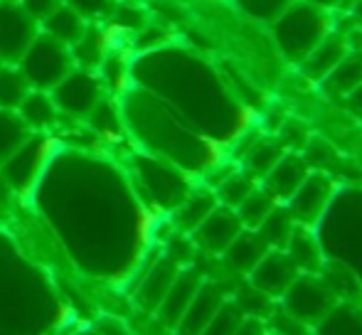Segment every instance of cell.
<instances>
[{"instance_id": "cell-1", "label": "cell", "mask_w": 362, "mask_h": 335, "mask_svg": "<svg viewBox=\"0 0 362 335\" xmlns=\"http://www.w3.org/2000/svg\"><path fill=\"white\" fill-rule=\"evenodd\" d=\"M25 202L76 271L106 283L136 281L165 220L146 207L124 163L64 141Z\"/></svg>"}, {"instance_id": "cell-2", "label": "cell", "mask_w": 362, "mask_h": 335, "mask_svg": "<svg viewBox=\"0 0 362 335\" xmlns=\"http://www.w3.org/2000/svg\"><path fill=\"white\" fill-rule=\"evenodd\" d=\"M129 79L222 148L252 131V109L229 84L227 74L192 47L165 42L131 52Z\"/></svg>"}, {"instance_id": "cell-3", "label": "cell", "mask_w": 362, "mask_h": 335, "mask_svg": "<svg viewBox=\"0 0 362 335\" xmlns=\"http://www.w3.org/2000/svg\"><path fill=\"white\" fill-rule=\"evenodd\" d=\"M69 321V308L52 274L0 225V335H52Z\"/></svg>"}, {"instance_id": "cell-4", "label": "cell", "mask_w": 362, "mask_h": 335, "mask_svg": "<svg viewBox=\"0 0 362 335\" xmlns=\"http://www.w3.org/2000/svg\"><path fill=\"white\" fill-rule=\"evenodd\" d=\"M116 101H119L126 136L131 139L134 148L177 165L195 180L205 177L212 168L224 160L222 146L195 131L170 106L141 86L129 84L116 96Z\"/></svg>"}, {"instance_id": "cell-5", "label": "cell", "mask_w": 362, "mask_h": 335, "mask_svg": "<svg viewBox=\"0 0 362 335\" xmlns=\"http://www.w3.org/2000/svg\"><path fill=\"white\" fill-rule=\"evenodd\" d=\"M325 261L348 266L362 283V190H338L315 227Z\"/></svg>"}, {"instance_id": "cell-6", "label": "cell", "mask_w": 362, "mask_h": 335, "mask_svg": "<svg viewBox=\"0 0 362 335\" xmlns=\"http://www.w3.org/2000/svg\"><path fill=\"white\" fill-rule=\"evenodd\" d=\"M124 168L129 172L131 182H134L139 197L146 202L151 212L158 217H168L182 200L187 192L197 185L192 175L180 170L177 165L168 163V160L151 155L146 151L134 148L124 158Z\"/></svg>"}, {"instance_id": "cell-7", "label": "cell", "mask_w": 362, "mask_h": 335, "mask_svg": "<svg viewBox=\"0 0 362 335\" xmlns=\"http://www.w3.org/2000/svg\"><path fill=\"white\" fill-rule=\"evenodd\" d=\"M269 30H272V40L279 54L298 67L310 54V49L333 33L335 23L330 10L308 3V0H296L281 18L269 25Z\"/></svg>"}, {"instance_id": "cell-8", "label": "cell", "mask_w": 362, "mask_h": 335, "mask_svg": "<svg viewBox=\"0 0 362 335\" xmlns=\"http://www.w3.org/2000/svg\"><path fill=\"white\" fill-rule=\"evenodd\" d=\"M57 146L59 139L54 134L33 131V136L13 155L0 163V180L8 185L10 192L28 200L30 192L37 185L40 175H42V170L47 168L49 158H52V153L57 151Z\"/></svg>"}, {"instance_id": "cell-9", "label": "cell", "mask_w": 362, "mask_h": 335, "mask_svg": "<svg viewBox=\"0 0 362 335\" xmlns=\"http://www.w3.org/2000/svg\"><path fill=\"white\" fill-rule=\"evenodd\" d=\"M18 67L33 89L52 91L76 64L72 57V47L40 30L37 37L30 42V47L20 57Z\"/></svg>"}, {"instance_id": "cell-10", "label": "cell", "mask_w": 362, "mask_h": 335, "mask_svg": "<svg viewBox=\"0 0 362 335\" xmlns=\"http://www.w3.org/2000/svg\"><path fill=\"white\" fill-rule=\"evenodd\" d=\"M340 303L338 293L323 281L320 274H298L281 296V308L296 321L315 328Z\"/></svg>"}, {"instance_id": "cell-11", "label": "cell", "mask_w": 362, "mask_h": 335, "mask_svg": "<svg viewBox=\"0 0 362 335\" xmlns=\"http://www.w3.org/2000/svg\"><path fill=\"white\" fill-rule=\"evenodd\" d=\"M52 99L59 109V116L74 121H86V116L99 106V101L109 94L99 72L84 67H74L52 91Z\"/></svg>"}, {"instance_id": "cell-12", "label": "cell", "mask_w": 362, "mask_h": 335, "mask_svg": "<svg viewBox=\"0 0 362 335\" xmlns=\"http://www.w3.org/2000/svg\"><path fill=\"white\" fill-rule=\"evenodd\" d=\"M335 192H338V185H335V180L328 172L310 170L308 177L300 182V187L284 205H286V210L291 212L296 225L315 230L318 222L323 220L325 210L330 207V202H333Z\"/></svg>"}, {"instance_id": "cell-13", "label": "cell", "mask_w": 362, "mask_h": 335, "mask_svg": "<svg viewBox=\"0 0 362 335\" xmlns=\"http://www.w3.org/2000/svg\"><path fill=\"white\" fill-rule=\"evenodd\" d=\"M40 33V23L20 0H0V62L18 64Z\"/></svg>"}, {"instance_id": "cell-14", "label": "cell", "mask_w": 362, "mask_h": 335, "mask_svg": "<svg viewBox=\"0 0 362 335\" xmlns=\"http://www.w3.org/2000/svg\"><path fill=\"white\" fill-rule=\"evenodd\" d=\"M180 264L173 261L168 254H153V259L141 269V274L136 276V291L134 298L144 311L156 313L160 301L165 298L170 283L175 281L177 271H180Z\"/></svg>"}, {"instance_id": "cell-15", "label": "cell", "mask_w": 362, "mask_h": 335, "mask_svg": "<svg viewBox=\"0 0 362 335\" xmlns=\"http://www.w3.org/2000/svg\"><path fill=\"white\" fill-rule=\"evenodd\" d=\"M298 269L291 261V257L284 249H269L264 259L247 274L249 286L262 291L269 298H281L288 291V286L298 276Z\"/></svg>"}, {"instance_id": "cell-16", "label": "cell", "mask_w": 362, "mask_h": 335, "mask_svg": "<svg viewBox=\"0 0 362 335\" xmlns=\"http://www.w3.org/2000/svg\"><path fill=\"white\" fill-rule=\"evenodd\" d=\"M242 230H244V225H242V220H239L237 210L217 205L215 210L200 222V227L192 232L190 240H192V245L200 247L202 252L222 257L224 249L232 245L234 237Z\"/></svg>"}, {"instance_id": "cell-17", "label": "cell", "mask_w": 362, "mask_h": 335, "mask_svg": "<svg viewBox=\"0 0 362 335\" xmlns=\"http://www.w3.org/2000/svg\"><path fill=\"white\" fill-rule=\"evenodd\" d=\"M350 49H353L350 35L340 33V30H333L328 37H323L313 49H310V54L298 64V67L305 79L320 84L345 57H348Z\"/></svg>"}, {"instance_id": "cell-18", "label": "cell", "mask_w": 362, "mask_h": 335, "mask_svg": "<svg viewBox=\"0 0 362 335\" xmlns=\"http://www.w3.org/2000/svg\"><path fill=\"white\" fill-rule=\"evenodd\" d=\"M227 301V291H224L219 283L215 281H202L197 288L195 298L187 306L185 316L177 323V331L180 335H200L205 331L207 323L215 318V313L219 311V306Z\"/></svg>"}, {"instance_id": "cell-19", "label": "cell", "mask_w": 362, "mask_h": 335, "mask_svg": "<svg viewBox=\"0 0 362 335\" xmlns=\"http://www.w3.org/2000/svg\"><path fill=\"white\" fill-rule=\"evenodd\" d=\"M200 283H202V276L195 271V269L182 266L180 271H177L175 281L170 283L165 298H163L160 306H158V311H156L158 318H160L168 328H177L180 318L185 316L187 306H190V301L195 298Z\"/></svg>"}, {"instance_id": "cell-20", "label": "cell", "mask_w": 362, "mask_h": 335, "mask_svg": "<svg viewBox=\"0 0 362 335\" xmlns=\"http://www.w3.org/2000/svg\"><path fill=\"white\" fill-rule=\"evenodd\" d=\"M310 165L308 160L303 158L300 153H293V151H286L281 155L276 165L267 172V177L262 180V185L276 197V202H286L291 195L300 187V182L308 177Z\"/></svg>"}, {"instance_id": "cell-21", "label": "cell", "mask_w": 362, "mask_h": 335, "mask_svg": "<svg viewBox=\"0 0 362 335\" xmlns=\"http://www.w3.org/2000/svg\"><path fill=\"white\" fill-rule=\"evenodd\" d=\"M217 205H219L217 195L210 185H195L190 192H187L185 200L168 215V220L173 222V227H175L180 235L190 237L192 232L200 227V222L205 220Z\"/></svg>"}, {"instance_id": "cell-22", "label": "cell", "mask_w": 362, "mask_h": 335, "mask_svg": "<svg viewBox=\"0 0 362 335\" xmlns=\"http://www.w3.org/2000/svg\"><path fill=\"white\" fill-rule=\"evenodd\" d=\"M15 111H18L20 119L28 124L30 131L52 134V131L59 126V121H62L52 94H49V91H42V89H30L28 96L20 101V106Z\"/></svg>"}, {"instance_id": "cell-23", "label": "cell", "mask_w": 362, "mask_h": 335, "mask_svg": "<svg viewBox=\"0 0 362 335\" xmlns=\"http://www.w3.org/2000/svg\"><path fill=\"white\" fill-rule=\"evenodd\" d=\"M291 257V261L296 264L300 274H320L325 264V254L323 247L318 242V235L310 227H300L296 225L293 235H291L286 249H284Z\"/></svg>"}, {"instance_id": "cell-24", "label": "cell", "mask_w": 362, "mask_h": 335, "mask_svg": "<svg viewBox=\"0 0 362 335\" xmlns=\"http://www.w3.org/2000/svg\"><path fill=\"white\" fill-rule=\"evenodd\" d=\"M269 249H272V247L264 242V237L259 235L257 230H247V227H244V230L234 237L232 245L224 249L222 257L229 269H234V271H239V274H249L262 261L264 254Z\"/></svg>"}, {"instance_id": "cell-25", "label": "cell", "mask_w": 362, "mask_h": 335, "mask_svg": "<svg viewBox=\"0 0 362 335\" xmlns=\"http://www.w3.org/2000/svg\"><path fill=\"white\" fill-rule=\"evenodd\" d=\"M40 30H42V33H47V35H52L54 40L64 42L67 47H74V45L86 35L89 23H86V20L81 18L74 8H69L67 3H62L52 15H49V18L42 20Z\"/></svg>"}, {"instance_id": "cell-26", "label": "cell", "mask_w": 362, "mask_h": 335, "mask_svg": "<svg viewBox=\"0 0 362 335\" xmlns=\"http://www.w3.org/2000/svg\"><path fill=\"white\" fill-rule=\"evenodd\" d=\"M286 146L281 143V141H269V139H254L252 143H249V148L244 151L242 155V165L244 170L249 172L252 177H257L259 182L267 177V172L272 170L274 165L281 160V155L286 153Z\"/></svg>"}, {"instance_id": "cell-27", "label": "cell", "mask_w": 362, "mask_h": 335, "mask_svg": "<svg viewBox=\"0 0 362 335\" xmlns=\"http://www.w3.org/2000/svg\"><path fill=\"white\" fill-rule=\"evenodd\" d=\"M360 84H362V49L358 47L350 49L348 57L320 82V86H323L330 96H340V99H345V96L358 89Z\"/></svg>"}, {"instance_id": "cell-28", "label": "cell", "mask_w": 362, "mask_h": 335, "mask_svg": "<svg viewBox=\"0 0 362 335\" xmlns=\"http://www.w3.org/2000/svg\"><path fill=\"white\" fill-rule=\"evenodd\" d=\"M257 185H259L257 177L249 175V172L244 170L242 165H234L232 170H229L227 175H224L215 187H212V190H215L219 205L237 210V207L242 205V202L247 200L249 195H252L254 187H257Z\"/></svg>"}, {"instance_id": "cell-29", "label": "cell", "mask_w": 362, "mask_h": 335, "mask_svg": "<svg viewBox=\"0 0 362 335\" xmlns=\"http://www.w3.org/2000/svg\"><path fill=\"white\" fill-rule=\"evenodd\" d=\"M293 230H296V222H293V217H291V212L286 210V205H276L269 212L267 220L257 227V232L264 237V242H267L272 249H286Z\"/></svg>"}, {"instance_id": "cell-30", "label": "cell", "mask_w": 362, "mask_h": 335, "mask_svg": "<svg viewBox=\"0 0 362 335\" xmlns=\"http://www.w3.org/2000/svg\"><path fill=\"white\" fill-rule=\"evenodd\" d=\"M33 136L18 111L13 109H0V163L8 160L25 141Z\"/></svg>"}, {"instance_id": "cell-31", "label": "cell", "mask_w": 362, "mask_h": 335, "mask_svg": "<svg viewBox=\"0 0 362 335\" xmlns=\"http://www.w3.org/2000/svg\"><path fill=\"white\" fill-rule=\"evenodd\" d=\"M315 335H362V311L355 306H335L315 326Z\"/></svg>"}, {"instance_id": "cell-32", "label": "cell", "mask_w": 362, "mask_h": 335, "mask_svg": "<svg viewBox=\"0 0 362 335\" xmlns=\"http://www.w3.org/2000/svg\"><path fill=\"white\" fill-rule=\"evenodd\" d=\"M276 205H281V202H276V197H274L272 192H269L267 187L259 182V185L254 187L252 195H249L247 200L237 207V215H239V220H242V225L247 227V230H257V227L267 220L269 212H272Z\"/></svg>"}, {"instance_id": "cell-33", "label": "cell", "mask_w": 362, "mask_h": 335, "mask_svg": "<svg viewBox=\"0 0 362 335\" xmlns=\"http://www.w3.org/2000/svg\"><path fill=\"white\" fill-rule=\"evenodd\" d=\"M239 15L257 25H272L296 3V0H229Z\"/></svg>"}, {"instance_id": "cell-34", "label": "cell", "mask_w": 362, "mask_h": 335, "mask_svg": "<svg viewBox=\"0 0 362 335\" xmlns=\"http://www.w3.org/2000/svg\"><path fill=\"white\" fill-rule=\"evenodd\" d=\"M33 89L18 64H0V109H18Z\"/></svg>"}, {"instance_id": "cell-35", "label": "cell", "mask_w": 362, "mask_h": 335, "mask_svg": "<svg viewBox=\"0 0 362 335\" xmlns=\"http://www.w3.org/2000/svg\"><path fill=\"white\" fill-rule=\"evenodd\" d=\"M109 20L121 30V33H131V35H139L148 25L146 10L141 8L136 0H119Z\"/></svg>"}, {"instance_id": "cell-36", "label": "cell", "mask_w": 362, "mask_h": 335, "mask_svg": "<svg viewBox=\"0 0 362 335\" xmlns=\"http://www.w3.org/2000/svg\"><path fill=\"white\" fill-rule=\"evenodd\" d=\"M242 321H244L242 308L237 306V301H229V298H227V301L219 306L215 318L207 323L205 331H202L200 335H232L239 328V323H242Z\"/></svg>"}, {"instance_id": "cell-37", "label": "cell", "mask_w": 362, "mask_h": 335, "mask_svg": "<svg viewBox=\"0 0 362 335\" xmlns=\"http://www.w3.org/2000/svg\"><path fill=\"white\" fill-rule=\"evenodd\" d=\"M69 8H74L86 23H104L111 18L119 0H64Z\"/></svg>"}, {"instance_id": "cell-38", "label": "cell", "mask_w": 362, "mask_h": 335, "mask_svg": "<svg viewBox=\"0 0 362 335\" xmlns=\"http://www.w3.org/2000/svg\"><path fill=\"white\" fill-rule=\"evenodd\" d=\"M20 3H23V8L28 10V13L33 15L40 25H42V20L49 18V15H52L54 10L64 3V0H20Z\"/></svg>"}, {"instance_id": "cell-39", "label": "cell", "mask_w": 362, "mask_h": 335, "mask_svg": "<svg viewBox=\"0 0 362 335\" xmlns=\"http://www.w3.org/2000/svg\"><path fill=\"white\" fill-rule=\"evenodd\" d=\"M232 335H269V326L262 321V318L244 316V321L239 323V328Z\"/></svg>"}, {"instance_id": "cell-40", "label": "cell", "mask_w": 362, "mask_h": 335, "mask_svg": "<svg viewBox=\"0 0 362 335\" xmlns=\"http://www.w3.org/2000/svg\"><path fill=\"white\" fill-rule=\"evenodd\" d=\"M345 106H348L353 114L362 116V84L355 91H350V94L345 96Z\"/></svg>"}, {"instance_id": "cell-41", "label": "cell", "mask_w": 362, "mask_h": 335, "mask_svg": "<svg viewBox=\"0 0 362 335\" xmlns=\"http://www.w3.org/2000/svg\"><path fill=\"white\" fill-rule=\"evenodd\" d=\"M350 20L362 30V0H353L350 3Z\"/></svg>"}, {"instance_id": "cell-42", "label": "cell", "mask_w": 362, "mask_h": 335, "mask_svg": "<svg viewBox=\"0 0 362 335\" xmlns=\"http://www.w3.org/2000/svg\"><path fill=\"white\" fill-rule=\"evenodd\" d=\"M308 3L320 5V8H325V10H330V13H333L335 8H343L348 0H308ZM350 3H353V0H350Z\"/></svg>"}, {"instance_id": "cell-43", "label": "cell", "mask_w": 362, "mask_h": 335, "mask_svg": "<svg viewBox=\"0 0 362 335\" xmlns=\"http://www.w3.org/2000/svg\"><path fill=\"white\" fill-rule=\"evenodd\" d=\"M0 225H8V217H5V202L0 197Z\"/></svg>"}, {"instance_id": "cell-44", "label": "cell", "mask_w": 362, "mask_h": 335, "mask_svg": "<svg viewBox=\"0 0 362 335\" xmlns=\"http://www.w3.org/2000/svg\"><path fill=\"white\" fill-rule=\"evenodd\" d=\"M67 335H81V333H67ZM86 335V333H84Z\"/></svg>"}, {"instance_id": "cell-45", "label": "cell", "mask_w": 362, "mask_h": 335, "mask_svg": "<svg viewBox=\"0 0 362 335\" xmlns=\"http://www.w3.org/2000/svg\"><path fill=\"white\" fill-rule=\"evenodd\" d=\"M0 64H3V62H0Z\"/></svg>"}]
</instances>
